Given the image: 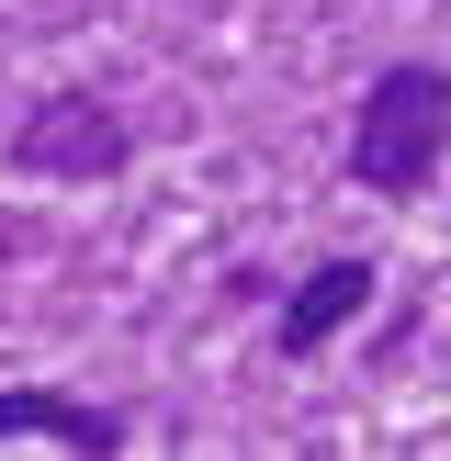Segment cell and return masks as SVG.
<instances>
[{
    "label": "cell",
    "instance_id": "2",
    "mask_svg": "<svg viewBox=\"0 0 451 461\" xmlns=\"http://www.w3.org/2000/svg\"><path fill=\"white\" fill-rule=\"evenodd\" d=\"M124 158H135L124 113H113V102H90V90H57V102H34V113H23V135H12V169H34V180H113Z\"/></svg>",
    "mask_w": 451,
    "mask_h": 461
},
{
    "label": "cell",
    "instance_id": "3",
    "mask_svg": "<svg viewBox=\"0 0 451 461\" xmlns=\"http://www.w3.org/2000/svg\"><path fill=\"white\" fill-rule=\"evenodd\" d=\"M361 304H373V259H327V270H305V282H293V304H282V349L316 360Z\"/></svg>",
    "mask_w": 451,
    "mask_h": 461
},
{
    "label": "cell",
    "instance_id": "1",
    "mask_svg": "<svg viewBox=\"0 0 451 461\" xmlns=\"http://www.w3.org/2000/svg\"><path fill=\"white\" fill-rule=\"evenodd\" d=\"M440 147H451V79L440 68H383L350 113V180L406 203V192L440 180Z\"/></svg>",
    "mask_w": 451,
    "mask_h": 461
},
{
    "label": "cell",
    "instance_id": "4",
    "mask_svg": "<svg viewBox=\"0 0 451 461\" xmlns=\"http://www.w3.org/2000/svg\"><path fill=\"white\" fill-rule=\"evenodd\" d=\"M12 439H57V450H90V461H113L124 450V417H102V405H68V394H0V450Z\"/></svg>",
    "mask_w": 451,
    "mask_h": 461
}]
</instances>
